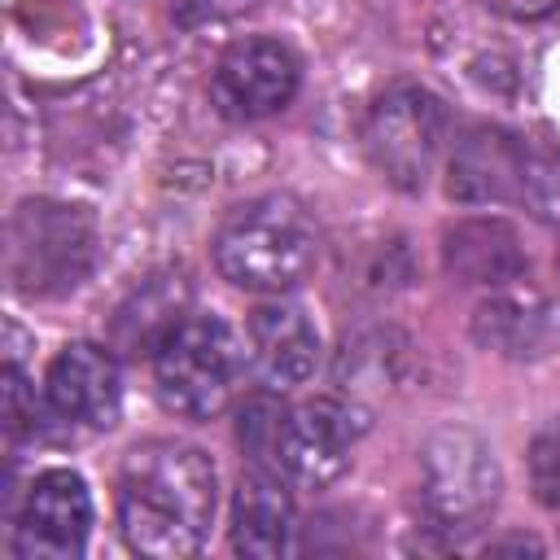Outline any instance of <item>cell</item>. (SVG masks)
<instances>
[{"label": "cell", "instance_id": "cell-1", "mask_svg": "<svg viewBox=\"0 0 560 560\" xmlns=\"http://www.w3.org/2000/svg\"><path fill=\"white\" fill-rule=\"evenodd\" d=\"M219 508L214 459L184 442H144L118 468V525L153 560L197 556Z\"/></svg>", "mask_w": 560, "mask_h": 560}, {"label": "cell", "instance_id": "cell-2", "mask_svg": "<svg viewBox=\"0 0 560 560\" xmlns=\"http://www.w3.org/2000/svg\"><path fill=\"white\" fill-rule=\"evenodd\" d=\"M315 258L319 232L284 192L236 206L214 232V267L245 293H289L311 276Z\"/></svg>", "mask_w": 560, "mask_h": 560}, {"label": "cell", "instance_id": "cell-3", "mask_svg": "<svg viewBox=\"0 0 560 560\" xmlns=\"http://www.w3.org/2000/svg\"><path fill=\"white\" fill-rule=\"evenodd\" d=\"M249 359L241 337L214 319L197 315L184 319L153 354V385L166 411L184 420H214L232 398L245 376Z\"/></svg>", "mask_w": 560, "mask_h": 560}, {"label": "cell", "instance_id": "cell-4", "mask_svg": "<svg viewBox=\"0 0 560 560\" xmlns=\"http://www.w3.org/2000/svg\"><path fill=\"white\" fill-rule=\"evenodd\" d=\"M446 144V105L420 83L385 88L363 118V149L372 166L402 192H420Z\"/></svg>", "mask_w": 560, "mask_h": 560}, {"label": "cell", "instance_id": "cell-5", "mask_svg": "<svg viewBox=\"0 0 560 560\" xmlns=\"http://www.w3.org/2000/svg\"><path fill=\"white\" fill-rule=\"evenodd\" d=\"M92 262V223L79 206L22 201L9 219V280L22 293L74 289Z\"/></svg>", "mask_w": 560, "mask_h": 560}, {"label": "cell", "instance_id": "cell-6", "mask_svg": "<svg viewBox=\"0 0 560 560\" xmlns=\"http://www.w3.org/2000/svg\"><path fill=\"white\" fill-rule=\"evenodd\" d=\"M424 508L442 529H472L499 499V464L472 429H438L420 455Z\"/></svg>", "mask_w": 560, "mask_h": 560}, {"label": "cell", "instance_id": "cell-7", "mask_svg": "<svg viewBox=\"0 0 560 560\" xmlns=\"http://www.w3.org/2000/svg\"><path fill=\"white\" fill-rule=\"evenodd\" d=\"M359 433H363V416L354 407L337 398H306L280 411L271 468L302 490H324L346 472Z\"/></svg>", "mask_w": 560, "mask_h": 560}, {"label": "cell", "instance_id": "cell-8", "mask_svg": "<svg viewBox=\"0 0 560 560\" xmlns=\"http://www.w3.org/2000/svg\"><path fill=\"white\" fill-rule=\"evenodd\" d=\"M298 83H302L298 57L280 39L249 35V39H236L232 48H223V57L214 61L210 101L223 118L254 122V118L284 109L298 96Z\"/></svg>", "mask_w": 560, "mask_h": 560}, {"label": "cell", "instance_id": "cell-9", "mask_svg": "<svg viewBox=\"0 0 560 560\" xmlns=\"http://www.w3.org/2000/svg\"><path fill=\"white\" fill-rule=\"evenodd\" d=\"M92 534V494L88 481L70 468H44L18 508L13 551L18 560H74Z\"/></svg>", "mask_w": 560, "mask_h": 560}, {"label": "cell", "instance_id": "cell-10", "mask_svg": "<svg viewBox=\"0 0 560 560\" xmlns=\"http://www.w3.org/2000/svg\"><path fill=\"white\" fill-rule=\"evenodd\" d=\"M44 416L74 429V433H101L118 420L122 385H118V363L105 346L92 341H70L57 350V359L44 372Z\"/></svg>", "mask_w": 560, "mask_h": 560}, {"label": "cell", "instance_id": "cell-11", "mask_svg": "<svg viewBox=\"0 0 560 560\" xmlns=\"http://www.w3.org/2000/svg\"><path fill=\"white\" fill-rule=\"evenodd\" d=\"M245 359H249V372L271 394L293 389L311 381L319 363V332L302 306L262 302L258 311H249V324H245Z\"/></svg>", "mask_w": 560, "mask_h": 560}, {"label": "cell", "instance_id": "cell-12", "mask_svg": "<svg viewBox=\"0 0 560 560\" xmlns=\"http://www.w3.org/2000/svg\"><path fill=\"white\" fill-rule=\"evenodd\" d=\"M521 158H525V140L516 131L472 127L451 149V166H446V192H451V201H459V206L516 201Z\"/></svg>", "mask_w": 560, "mask_h": 560}, {"label": "cell", "instance_id": "cell-13", "mask_svg": "<svg viewBox=\"0 0 560 560\" xmlns=\"http://www.w3.org/2000/svg\"><path fill=\"white\" fill-rule=\"evenodd\" d=\"M228 534H232V551L254 556V560H276L293 547L298 516H293V499H289L280 472H271V468L241 472V481L232 490Z\"/></svg>", "mask_w": 560, "mask_h": 560}, {"label": "cell", "instance_id": "cell-14", "mask_svg": "<svg viewBox=\"0 0 560 560\" xmlns=\"http://www.w3.org/2000/svg\"><path fill=\"white\" fill-rule=\"evenodd\" d=\"M442 262L464 284H512L529 271L521 236L503 219H464L446 228Z\"/></svg>", "mask_w": 560, "mask_h": 560}, {"label": "cell", "instance_id": "cell-15", "mask_svg": "<svg viewBox=\"0 0 560 560\" xmlns=\"http://www.w3.org/2000/svg\"><path fill=\"white\" fill-rule=\"evenodd\" d=\"M472 337L508 359H538L556 341V315L538 293H494L472 315Z\"/></svg>", "mask_w": 560, "mask_h": 560}, {"label": "cell", "instance_id": "cell-16", "mask_svg": "<svg viewBox=\"0 0 560 560\" xmlns=\"http://www.w3.org/2000/svg\"><path fill=\"white\" fill-rule=\"evenodd\" d=\"M516 201L547 228H560V144L525 140Z\"/></svg>", "mask_w": 560, "mask_h": 560}, {"label": "cell", "instance_id": "cell-17", "mask_svg": "<svg viewBox=\"0 0 560 560\" xmlns=\"http://www.w3.org/2000/svg\"><path fill=\"white\" fill-rule=\"evenodd\" d=\"M529 486L542 508H560V416L547 420L529 442Z\"/></svg>", "mask_w": 560, "mask_h": 560}, {"label": "cell", "instance_id": "cell-18", "mask_svg": "<svg viewBox=\"0 0 560 560\" xmlns=\"http://www.w3.org/2000/svg\"><path fill=\"white\" fill-rule=\"evenodd\" d=\"M39 416H44V402H35V389H26L22 368L9 359L4 363V433H9V442H18L22 433H35Z\"/></svg>", "mask_w": 560, "mask_h": 560}, {"label": "cell", "instance_id": "cell-19", "mask_svg": "<svg viewBox=\"0 0 560 560\" xmlns=\"http://www.w3.org/2000/svg\"><path fill=\"white\" fill-rule=\"evenodd\" d=\"M499 18H512V22H538V18H547L560 0H486Z\"/></svg>", "mask_w": 560, "mask_h": 560}]
</instances>
